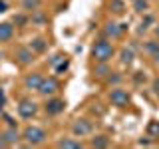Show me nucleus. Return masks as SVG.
Returning a JSON list of instances; mask_svg holds the SVG:
<instances>
[{
	"instance_id": "1",
	"label": "nucleus",
	"mask_w": 159,
	"mask_h": 149,
	"mask_svg": "<svg viewBox=\"0 0 159 149\" xmlns=\"http://www.w3.org/2000/svg\"><path fill=\"white\" fill-rule=\"evenodd\" d=\"M113 54H116V48H113V44L109 42V40H106V38L98 40V42L92 46V58L96 60V62H107Z\"/></svg>"
},
{
	"instance_id": "2",
	"label": "nucleus",
	"mask_w": 159,
	"mask_h": 149,
	"mask_svg": "<svg viewBox=\"0 0 159 149\" xmlns=\"http://www.w3.org/2000/svg\"><path fill=\"white\" fill-rule=\"evenodd\" d=\"M22 137L24 141L28 143V145H42L44 141H46V131H44L42 127H36V125H28L26 129L22 131Z\"/></svg>"
},
{
	"instance_id": "3",
	"label": "nucleus",
	"mask_w": 159,
	"mask_h": 149,
	"mask_svg": "<svg viewBox=\"0 0 159 149\" xmlns=\"http://www.w3.org/2000/svg\"><path fill=\"white\" fill-rule=\"evenodd\" d=\"M38 113V103L32 102V99H22L18 103V115L22 119H32Z\"/></svg>"
},
{
	"instance_id": "4",
	"label": "nucleus",
	"mask_w": 159,
	"mask_h": 149,
	"mask_svg": "<svg viewBox=\"0 0 159 149\" xmlns=\"http://www.w3.org/2000/svg\"><path fill=\"white\" fill-rule=\"evenodd\" d=\"M58 89H60V84H58L56 78H44L42 84H40V88H38V93L44 96V97H52Z\"/></svg>"
},
{
	"instance_id": "5",
	"label": "nucleus",
	"mask_w": 159,
	"mask_h": 149,
	"mask_svg": "<svg viewBox=\"0 0 159 149\" xmlns=\"http://www.w3.org/2000/svg\"><path fill=\"white\" fill-rule=\"evenodd\" d=\"M93 131V123L89 121V119H86V117H80V119H76V121L72 123V133L74 135H89V133Z\"/></svg>"
},
{
	"instance_id": "6",
	"label": "nucleus",
	"mask_w": 159,
	"mask_h": 149,
	"mask_svg": "<svg viewBox=\"0 0 159 149\" xmlns=\"http://www.w3.org/2000/svg\"><path fill=\"white\" fill-rule=\"evenodd\" d=\"M109 103L116 107H125L129 103V93L121 88H113L111 93H109Z\"/></svg>"
},
{
	"instance_id": "7",
	"label": "nucleus",
	"mask_w": 159,
	"mask_h": 149,
	"mask_svg": "<svg viewBox=\"0 0 159 149\" xmlns=\"http://www.w3.org/2000/svg\"><path fill=\"white\" fill-rule=\"evenodd\" d=\"M64 107H66V102L60 97H50L46 102V106H44V109H46L48 115H58V113L64 111Z\"/></svg>"
},
{
	"instance_id": "8",
	"label": "nucleus",
	"mask_w": 159,
	"mask_h": 149,
	"mask_svg": "<svg viewBox=\"0 0 159 149\" xmlns=\"http://www.w3.org/2000/svg\"><path fill=\"white\" fill-rule=\"evenodd\" d=\"M127 30V24H116V22H107L106 26H103V34H106L107 38H119L123 32Z\"/></svg>"
},
{
	"instance_id": "9",
	"label": "nucleus",
	"mask_w": 159,
	"mask_h": 149,
	"mask_svg": "<svg viewBox=\"0 0 159 149\" xmlns=\"http://www.w3.org/2000/svg\"><path fill=\"white\" fill-rule=\"evenodd\" d=\"M34 56H36V52H34L30 46H20L16 50V60L22 66H26V64H32L34 62Z\"/></svg>"
},
{
	"instance_id": "10",
	"label": "nucleus",
	"mask_w": 159,
	"mask_h": 149,
	"mask_svg": "<svg viewBox=\"0 0 159 149\" xmlns=\"http://www.w3.org/2000/svg\"><path fill=\"white\" fill-rule=\"evenodd\" d=\"M42 74H38V72H34V74H28L26 78H24V88L26 89H36L38 92V88H40V84H42Z\"/></svg>"
},
{
	"instance_id": "11",
	"label": "nucleus",
	"mask_w": 159,
	"mask_h": 149,
	"mask_svg": "<svg viewBox=\"0 0 159 149\" xmlns=\"http://www.w3.org/2000/svg\"><path fill=\"white\" fill-rule=\"evenodd\" d=\"M56 147L58 149H82L84 143L76 141V139H72V137H64V139H60V141L56 143Z\"/></svg>"
},
{
	"instance_id": "12",
	"label": "nucleus",
	"mask_w": 159,
	"mask_h": 149,
	"mask_svg": "<svg viewBox=\"0 0 159 149\" xmlns=\"http://www.w3.org/2000/svg\"><path fill=\"white\" fill-rule=\"evenodd\" d=\"M14 36V26L10 22H2L0 24V42H8Z\"/></svg>"
},
{
	"instance_id": "13",
	"label": "nucleus",
	"mask_w": 159,
	"mask_h": 149,
	"mask_svg": "<svg viewBox=\"0 0 159 149\" xmlns=\"http://www.w3.org/2000/svg\"><path fill=\"white\" fill-rule=\"evenodd\" d=\"M2 135H4V139H6L8 145H16V143L20 141V133H18L16 127H8L6 131L2 133Z\"/></svg>"
},
{
	"instance_id": "14",
	"label": "nucleus",
	"mask_w": 159,
	"mask_h": 149,
	"mask_svg": "<svg viewBox=\"0 0 159 149\" xmlns=\"http://www.w3.org/2000/svg\"><path fill=\"white\" fill-rule=\"evenodd\" d=\"M133 58H135L133 48H123L121 52H119V62H121L123 66H131V64H133Z\"/></svg>"
},
{
	"instance_id": "15",
	"label": "nucleus",
	"mask_w": 159,
	"mask_h": 149,
	"mask_svg": "<svg viewBox=\"0 0 159 149\" xmlns=\"http://www.w3.org/2000/svg\"><path fill=\"white\" fill-rule=\"evenodd\" d=\"M89 145L96 147V149H106V147H109V137L107 135H96V137H92Z\"/></svg>"
},
{
	"instance_id": "16",
	"label": "nucleus",
	"mask_w": 159,
	"mask_h": 149,
	"mask_svg": "<svg viewBox=\"0 0 159 149\" xmlns=\"http://www.w3.org/2000/svg\"><path fill=\"white\" fill-rule=\"evenodd\" d=\"M30 48H32L36 54H44V52H46V48H48V42L44 38H34L32 42H30Z\"/></svg>"
},
{
	"instance_id": "17",
	"label": "nucleus",
	"mask_w": 159,
	"mask_h": 149,
	"mask_svg": "<svg viewBox=\"0 0 159 149\" xmlns=\"http://www.w3.org/2000/svg\"><path fill=\"white\" fill-rule=\"evenodd\" d=\"M147 137H151L153 141H157L159 139V121H155V119H151V121L147 123Z\"/></svg>"
},
{
	"instance_id": "18",
	"label": "nucleus",
	"mask_w": 159,
	"mask_h": 149,
	"mask_svg": "<svg viewBox=\"0 0 159 149\" xmlns=\"http://www.w3.org/2000/svg\"><path fill=\"white\" fill-rule=\"evenodd\" d=\"M109 74V66H107V62H98L96 66H93V76H98V78H106Z\"/></svg>"
},
{
	"instance_id": "19",
	"label": "nucleus",
	"mask_w": 159,
	"mask_h": 149,
	"mask_svg": "<svg viewBox=\"0 0 159 149\" xmlns=\"http://www.w3.org/2000/svg\"><path fill=\"white\" fill-rule=\"evenodd\" d=\"M30 20H32V24H38V26H40V24H46L48 22V16L42 12V10H34L32 16H30Z\"/></svg>"
},
{
	"instance_id": "20",
	"label": "nucleus",
	"mask_w": 159,
	"mask_h": 149,
	"mask_svg": "<svg viewBox=\"0 0 159 149\" xmlns=\"http://www.w3.org/2000/svg\"><path fill=\"white\" fill-rule=\"evenodd\" d=\"M109 10L113 14H123L125 12V4H123V0H111L109 2Z\"/></svg>"
},
{
	"instance_id": "21",
	"label": "nucleus",
	"mask_w": 159,
	"mask_h": 149,
	"mask_svg": "<svg viewBox=\"0 0 159 149\" xmlns=\"http://www.w3.org/2000/svg\"><path fill=\"white\" fill-rule=\"evenodd\" d=\"M147 8H149L147 0H133V10H135L137 14H145Z\"/></svg>"
},
{
	"instance_id": "22",
	"label": "nucleus",
	"mask_w": 159,
	"mask_h": 149,
	"mask_svg": "<svg viewBox=\"0 0 159 149\" xmlns=\"http://www.w3.org/2000/svg\"><path fill=\"white\" fill-rule=\"evenodd\" d=\"M40 4H42V0H22V8L28 10V12H34V10H38Z\"/></svg>"
},
{
	"instance_id": "23",
	"label": "nucleus",
	"mask_w": 159,
	"mask_h": 149,
	"mask_svg": "<svg viewBox=\"0 0 159 149\" xmlns=\"http://www.w3.org/2000/svg\"><path fill=\"white\" fill-rule=\"evenodd\" d=\"M143 50H145V54H149V56H153V54L159 50V42L157 40H149V42L143 44Z\"/></svg>"
},
{
	"instance_id": "24",
	"label": "nucleus",
	"mask_w": 159,
	"mask_h": 149,
	"mask_svg": "<svg viewBox=\"0 0 159 149\" xmlns=\"http://www.w3.org/2000/svg\"><path fill=\"white\" fill-rule=\"evenodd\" d=\"M121 79H123V76H121L119 72H109V74H107V84L119 86V84H121Z\"/></svg>"
},
{
	"instance_id": "25",
	"label": "nucleus",
	"mask_w": 159,
	"mask_h": 149,
	"mask_svg": "<svg viewBox=\"0 0 159 149\" xmlns=\"http://www.w3.org/2000/svg\"><path fill=\"white\" fill-rule=\"evenodd\" d=\"M30 22V18L26 16V14H16V16H14V24H16V26H26V24Z\"/></svg>"
},
{
	"instance_id": "26",
	"label": "nucleus",
	"mask_w": 159,
	"mask_h": 149,
	"mask_svg": "<svg viewBox=\"0 0 159 149\" xmlns=\"http://www.w3.org/2000/svg\"><path fill=\"white\" fill-rule=\"evenodd\" d=\"M68 68H70V60H68V58H64V60H62V62H60L54 70H56V74H64Z\"/></svg>"
},
{
	"instance_id": "27",
	"label": "nucleus",
	"mask_w": 159,
	"mask_h": 149,
	"mask_svg": "<svg viewBox=\"0 0 159 149\" xmlns=\"http://www.w3.org/2000/svg\"><path fill=\"white\" fill-rule=\"evenodd\" d=\"M149 24H153V16H149V14H145V18H143L141 26H139V32H145V30L149 28Z\"/></svg>"
},
{
	"instance_id": "28",
	"label": "nucleus",
	"mask_w": 159,
	"mask_h": 149,
	"mask_svg": "<svg viewBox=\"0 0 159 149\" xmlns=\"http://www.w3.org/2000/svg\"><path fill=\"white\" fill-rule=\"evenodd\" d=\"M64 58H66V56H62V54H56V56H52V60H50V66H52V68H56V66H58L60 62H62Z\"/></svg>"
},
{
	"instance_id": "29",
	"label": "nucleus",
	"mask_w": 159,
	"mask_h": 149,
	"mask_svg": "<svg viewBox=\"0 0 159 149\" xmlns=\"http://www.w3.org/2000/svg\"><path fill=\"white\" fill-rule=\"evenodd\" d=\"M133 82H135V84H141V82H145V76H143L141 72H135V74H133Z\"/></svg>"
},
{
	"instance_id": "30",
	"label": "nucleus",
	"mask_w": 159,
	"mask_h": 149,
	"mask_svg": "<svg viewBox=\"0 0 159 149\" xmlns=\"http://www.w3.org/2000/svg\"><path fill=\"white\" fill-rule=\"evenodd\" d=\"M6 106V93H4V89L0 88V109Z\"/></svg>"
},
{
	"instance_id": "31",
	"label": "nucleus",
	"mask_w": 159,
	"mask_h": 149,
	"mask_svg": "<svg viewBox=\"0 0 159 149\" xmlns=\"http://www.w3.org/2000/svg\"><path fill=\"white\" fill-rule=\"evenodd\" d=\"M151 141H153L151 137H149V139H139V141H137V145H143V147H147V145H151Z\"/></svg>"
},
{
	"instance_id": "32",
	"label": "nucleus",
	"mask_w": 159,
	"mask_h": 149,
	"mask_svg": "<svg viewBox=\"0 0 159 149\" xmlns=\"http://www.w3.org/2000/svg\"><path fill=\"white\" fill-rule=\"evenodd\" d=\"M153 93H155V96H159V78L153 79Z\"/></svg>"
},
{
	"instance_id": "33",
	"label": "nucleus",
	"mask_w": 159,
	"mask_h": 149,
	"mask_svg": "<svg viewBox=\"0 0 159 149\" xmlns=\"http://www.w3.org/2000/svg\"><path fill=\"white\" fill-rule=\"evenodd\" d=\"M6 10H8V2H6V0H0V14L6 12Z\"/></svg>"
},
{
	"instance_id": "34",
	"label": "nucleus",
	"mask_w": 159,
	"mask_h": 149,
	"mask_svg": "<svg viewBox=\"0 0 159 149\" xmlns=\"http://www.w3.org/2000/svg\"><path fill=\"white\" fill-rule=\"evenodd\" d=\"M151 58H153V64H155V66H159V50H157L155 54H153Z\"/></svg>"
},
{
	"instance_id": "35",
	"label": "nucleus",
	"mask_w": 159,
	"mask_h": 149,
	"mask_svg": "<svg viewBox=\"0 0 159 149\" xmlns=\"http://www.w3.org/2000/svg\"><path fill=\"white\" fill-rule=\"evenodd\" d=\"M6 145H8V143H6V139H4V135L0 133V149H2V147H6Z\"/></svg>"
},
{
	"instance_id": "36",
	"label": "nucleus",
	"mask_w": 159,
	"mask_h": 149,
	"mask_svg": "<svg viewBox=\"0 0 159 149\" xmlns=\"http://www.w3.org/2000/svg\"><path fill=\"white\" fill-rule=\"evenodd\" d=\"M155 34H157V36H159V24H157V28H155Z\"/></svg>"
}]
</instances>
